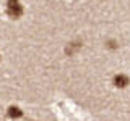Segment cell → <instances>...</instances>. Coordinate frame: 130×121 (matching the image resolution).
Listing matches in <instances>:
<instances>
[{
  "mask_svg": "<svg viewBox=\"0 0 130 121\" xmlns=\"http://www.w3.org/2000/svg\"><path fill=\"white\" fill-rule=\"evenodd\" d=\"M107 47L111 48V50H114V48H117V42L116 40H107Z\"/></svg>",
  "mask_w": 130,
  "mask_h": 121,
  "instance_id": "cell-4",
  "label": "cell"
},
{
  "mask_svg": "<svg viewBox=\"0 0 130 121\" xmlns=\"http://www.w3.org/2000/svg\"><path fill=\"white\" fill-rule=\"evenodd\" d=\"M112 82H114V86H116V87L124 89V87H127L128 84H130V79H128V76H125V74H116V76H114V79H112Z\"/></svg>",
  "mask_w": 130,
  "mask_h": 121,
  "instance_id": "cell-2",
  "label": "cell"
},
{
  "mask_svg": "<svg viewBox=\"0 0 130 121\" xmlns=\"http://www.w3.org/2000/svg\"><path fill=\"white\" fill-rule=\"evenodd\" d=\"M23 115V111L20 110V107H10L8 108V116L10 118H20Z\"/></svg>",
  "mask_w": 130,
  "mask_h": 121,
  "instance_id": "cell-3",
  "label": "cell"
},
{
  "mask_svg": "<svg viewBox=\"0 0 130 121\" xmlns=\"http://www.w3.org/2000/svg\"><path fill=\"white\" fill-rule=\"evenodd\" d=\"M7 13L11 16V18H20L23 15V5L20 0H8L7 2Z\"/></svg>",
  "mask_w": 130,
  "mask_h": 121,
  "instance_id": "cell-1",
  "label": "cell"
}]
</instances>
